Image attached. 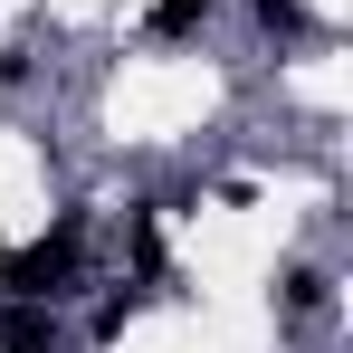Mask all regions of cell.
<instances>
[{"mask_svg": "<svg viewBox=\"0 0 353 353\" xmlns=\"http://www.w3.org/2000/svg\"><path fill=\"white\" fill-rule=\"evenodd\" d=\"M77 258H86V220L67 210L48 239H29V248H10V258H0V287H10V305L67 296V287H77Z\"/></svg>", "mask_w": 353, "mask_h": 353, "instance_id": "obj_1", "label": "cell"}, {"mask_svg": "<svg viewBox=\"0 0 353 353\" xmlns=\"http://www.w3.org/2000/svg\"><path fill=\"white\" fill-rule=\"evenodd\" d=\"M0 353H58V334L39 325V305H10L0 315Z\"/></svg>", "mask_w": 353, "mask_h": 353, "instance_id": "obj_2", "label": "cell"}, {"mask_svg": "<svg viewBox=\"0 0 353 353\" xmlns=\"http://www.w3.org/2000/svg\"><path fill=\"white\" fill-rule=\"evenodd\" d=\"M201 19H210V0H153V10H143L153 39H181V29H201Z\"/></svg>", "mask_w": 353, "mask_h": 353, "instance_id": "obj_3", "label": "cell"}, {"mask_svg": "<svg viewBox=\"0 0 353 353\" xmlns=\"http://www.w3.org/2000/svg\"><path fill=\"white\" fill-rule=\"evenodd\" d=\"M277 296H287L296 325H305V315H325V277H315V268H287V287H277Z\"/></svg>", "mask_w": 353, "mask_h": 353, "instance_id": "obj_4", "label": "cell"}, {"mask_svg": "<svg viewBox=\"0 0 353 353\" xmlns=\"http://www.w3.org/2000/svg\"><path fill=\"white\" fill-rule=\"evenodd\" d=\"M134 268L163 277V230H153V210H134Z\"/></svg>", "mask_w": 353, "mask_h": 353, "instance_id": "obj_5", "label": "cell"}, {"mask_svg": "<svg viewBox=\"0 0 353 353\" xmlns=\"http://www.w3.org/2000/svg\"><path fill=\"white\" fill-rule=\"evenodd\" d=\"M258 19H268L277 39H305V29H315V19H305V0H258Z\"/></svg>", "mask_w": 353, "mask_h": 353, "instance_id": "obj_6", "label": "cell"}]
</instances>
